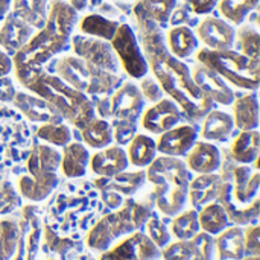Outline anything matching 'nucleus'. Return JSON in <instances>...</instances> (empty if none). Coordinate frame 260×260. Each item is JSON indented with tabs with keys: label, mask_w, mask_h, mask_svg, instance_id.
<instances>
[{
	"label": "nucleus",
	"mask_w": 260,
	"mask_h": 260,
	"mask_svg": "<svg viewBox=\"0 0 260 260\" xmlns=\"http://www.w3.org/2000/svg\"><path fill=\"white\" fill-rule=\"evenodd\" d=\"M134 14L140 29V47L148 61V67L154 73L163 91L177 102L181 111L186 113L192 122L203 120L215 108V102L197 87L189 66L169 52L161 26L152 21L139 3L134 8Z\"/></svg>",
	"instance_id": "f257e3e1"
},
{
	"label": "nucleus",
	"mask_w": 260,
	"mask_h": 260,
	"mask_svg": "<svg viewBox=\"0 0 260 260\" xmlns=\"http://www.w3.org/2000/svg\"><path fill=\"white\" fill-rule=\"evenodd\" d=\"M15 75L29 93L49 102L76 129H82L96 119L94 104L90 96L72 88L59 76L44 72L43 67H17Z\"/></svg>",
	"instance_id": "f03ea898"
},
{
	"label": "nucleus",
	"mask_w": 260,
	"mask_h": 260,
	"mask_svg": "<svg viewBox=\"0 0 260 260\" xmlns=\"http://www.w3.org/2000/svg\"><path fill=\"white\" fill-rule=\"evenodd\" d=\"M76 23L78 11L69 2L52 0L44 26L12 56L14 69L41 67L50 58L64 52Z\"/></svg>",
	"instance_id": "7ed1b4c3"
},
{
	"label": "nucleus",
	"mask_w": 260,
	"mask_h": 260,
	"mask_svg": "<svg viewBox=\"0 0 260 260\" xmlns=\"http://www.w3.org/2000/svg\"><path fill=\"white\" fill-rule=\"evenodd\" d=\"M146 180L155 186V207L163 215L177 216L186 209L192 175L186 161L180 157H155V160L148 166Z\"/></svg>",
	"instance_id": "20e7f679"
},
{
	"label": "nucleus",
	"mask_w": 260,
	"mask_h": 260,
	"mask_svg": "<svg viewBox=\"0 0 260 260\" xmlns=\"http://www.w3.org/2000/svg\"><path fill=\"white\" fill-rule=\"evenodd\" d=\"M197 59L238 88L248 91H256L259 88L260 61H253L241 52L233 49L212 50L204 47L198 50Z\"/></svg>",
	"instance_id": "39448f33"
},
{
	"label": "nucleus",
	"mask_w": 260,
	"mask_h": 260,
	"mask_svg": "<svg viewBox=\"0 0 260 260\" xmlns=\"http://www.w3.org/2000/svg\"><path fill=\"white\" fill-rule=\"evenodd\" d=\"M56 73L67 85L87 96H108L122 84L117 73L102 70L79 56L58 59Z\"/></svg>",
	"instance_id": "423d86ee"
},
{
	"label": "nucleus",
	"mask_w": 260,
	"mask_h": 260,
	"mask_svg": "<svg viewBox=\"0 0 260 260\" xmlns=\"http://www.w3.org/2000/svg\"><path fill=\"white\" fill-rule=\"evenodd\" d=\"M122 209L102 218L87 235V245L93 251L104 253L113 247V244L122 236L137 232L133 219V198L123 201Z\"/></svg>",
	"instance_id": "0eeeda50"
},
{
	"label": "nucleus",
	"mask_w": 260,
	"mask_h": 260,
	"mask_svg": "<svg viewBox=\"0 0 260 260\" xmlns=\"http://www.w3.org/2000/svg\"><path fill=\"white\" fill-rule=\"evenodd\" d=\"M117 59L120 61L123 70L134 79H142L148 75L149 67L143 55L140 43L136 32L126 23L119 24L113 40L110 41Z\"/></svg>",
	"instance_id": "6e6552de"
},
{
	"label": "nucleus",
	"mask_w": 260,
	"mask_h": 260,
	"mask_svg": "<svg viewBox=\"0 0 260 260\" xmlns=\"http://www.w3.org/2000/svg\"><path fill=\"white\" fill-rule=\"evenodd\" d=\"M72 47L76 53V56L91 62L93 66L117 73L119 70V59L110 44V41L88 37V35H75L70 38Z\"/></svg>",
	"instance_id": "1a4fd4ad"
},
{
	"label": "nucleus",
	"mask_w": 260,
	"mask_h": 260,
	"mask_svg": "<svg viewBox=\"0 0 260 260\" xmlns=\"http://www.w3.org/2000/svg\"><path fill=\"white\" fill-rule=\"evenodd\" d=\"M161 250L143 233L134 232L113 248L104 251L99 260H160Z\"/></svg>",
	"instance_id": "9d476101"
},
{
	"label": "nucleus",
	"mask_w": 260,
	"mask_h": 260,
	"mask_svg": "<svg viewBox=\"0 0 260 260\" xmlns=\"http://www.w3.org/2000/svg\"><path fill=\"white\" fill-rule=\"evenodd\" d=\"M145 108V99L139 85L134 82H122L110 98V113L114 120L125 119L137 122Z\"/></svg>",
	"instance_id": "9b49d317"
},
{
	"label": "nucleus",
	"mask_w": 260,
	"mask_h": 260,
	"mask_svg": "<svg viewBox=\"0 0 260 260\" xmlns=\"http://www.w3.org/2000/svg\"><path fill=\"white\" fill-rule=\"evenodd\" d=\"M181 113L183 111L175 101L171 98H163L143 113L142 125L148 133L160 136L181 122Z\"/></svg>",
	"instance_id": "f8f14e48"
},
{
	"label": "nucleus",
	"mask_w": 260,
	"mask_h": 260,
	"mask_svg": "<svg viewBox=\"0 0 260 260\" xmlns=\"http://www.w3.org/2000/svg\"><path fill=\"white\" fill-rule=\"evenodd\" d=\"M197 38L212 50L233 49L236 43V29L224 18L206 17L197 27Z\"/></svg>",
	"instance_id": "ddd939ff"
},
{
	"label": "nucleus",
	"mask_w": 260,
	"mask_h": 260,
	"mask_svg": "<svg viewBox=\"0 0 260 260\" xmlns=\"http://www.w3.org/2000/svg\"><path fill=\"white\" fill-rule=\"evenodd\" d=\"M192 79L197 87L213 102L221 105H232L236 99L230 85L213 70L203 64H197L190 70Z\"/></svg>",
	"instance_id": "4468645a"
},
{
	"label": "nucleus",
	"mask_w": 260,
	"mask_h": 260,
	"mask_svg": "<svg viewBox=\"0 0 260 260\" xmlns=\"http://www.w3.org/2000/svg\"><path fill=\"white\" fill-rule=\"evenodd\" d=\"M198 131L193 125H180L174 126L169 131L160 134L157 145V152L168 157H184L189 154L195 145Z\"/></svg>",
	"instance_id": "2eb2a0df"
},
{
	"label": "nucleus",
	"mask_w": 260,
	"mask_h": 260,
	"mask_svg": "<svg viewBox=\"0 0 260 260\" xmlns=\"http://www.w3.org/2000/svg\"><path fill=\"white\" fill-rule=\"evenodd\" d=\"M12 104L20 113L34 123H61L64 119L61 114L44 99L24 91H17Z\"/></svg>",
	"instance_id": "dca6fc26"
},
{
	"label": "nucleus",
	"mask_w": 260,
	"mask_h": 260,
	"mask_svg": "<svg viewBox=\"0 0 260 260\" xmlns=\"http://www.w3.org/2000/svg\"><path fill=\"white\" fill-rule=\"evenodd\" d=\"M35 29L24 20L17 17L14 12L5 15L3 24L0 26V47L11 56H14L35 34Z\"/></svg>",
	"instance_id": "f3484780"
},
{
	"label": "nucleus",
	"mask_w": 260,
	"mask_h": 260,
	"mask_svg": "<svg viewBox=\"0 0 260 260\" xmlns=\"http://www.w3.org/2000/svg\"><path fill=\"white\" fill-rule=\"evenodd\" d=\"M216 203H219L230 222L232 224H236L239 227L242 225H251V224H257L260 215V200L256 198L248 207H244V209H239L235 206L233 203V183L232 181H225L222 183L221 186V190H219V195L216 198Z\"/></svg>",
	"instance_id": "a211bd4d"
},
{
	"label": "nucleus",
	"mask_w": 260,
	"mask_h": 260,
	"mask_svg": "<svg viewBox=\"0 0 260 260\" xmlns=\"http://www.w3.org/2000/svg\"><path fill=\"white\" fill-rule=\"evenodd\" d=\"M59 180L56 172H32L29 175H23L18 180L20 197L30 203L44 201L56 189Z\"/></svg>",
	"instance_id": "6ab92c4d"
},
{
	"label": "nucleus",
	"mask_w": 260,
	"mask_h": 260,
	"mask_svg": "<svg viewBox=\"0 0 260 260\" xmlns=\"http://www.w3.org/2000/svg\"><path fill=\"white\" fill-rule=\"evenodd\" d=\"M91 171L99 175V177H105V178H111L123 171L128 169L129 161H128V155L126 151L122 146H107L102 151L96 152L91 158H90V165Z\"/></svg>",
	"instance_id": "aec40b11"
},
{
	"label": "nucleus",
	"mask_w": 260,
	"mask_h": 260,
	"mask_svg": "<svg viewBox=\"0 0 260 260\" xmlns=\"http://www.w3.org/2000/svg\"><path fill=\"white\" fill-rule=\"evenodd\" d=\"M222 154L218 146L210 142H195L187 154L186 166L195 174H213L219 171Z\"/></svg>",
	"instance_id": "412c9836"
},
{
	"label": "nucleus",
	"mask_w": 260,
	"mask_h": 260,
	"mask_svg": "<svg viewBox=\"0 0 260 260\" xmlns=\"http://www.w3.org/2000/svg\"><path fill=\"white\" fill-rule=\"evenodd\" d=\"M224 180L219 174H200V177L190 180L189 184V203L195 210H201L204 206L215 203Z\"/></svg>",
	"instance_id": "4be33fe9"
},
{
	"label": "nucleus",
	"mask_w": 260,
	"mask_h": 260,
	"mask_svg": "<svg viewBox=\"0 0 260 260\" xmlns=\"http://www.w3.org/2000/svg\"><path fill=\"white\" fill-rule=\"evenodd\" d=\"M233 200L239 204L248 206L251 204L259 193L260 174L259 171H253L250 165H239L233 169Z\"/></svg>",
	"instance_id": "5701e85b"
},
{
	"label": "nucleus",
	"mask_w": 260,
	"mask_h": 260,
	"mask_svg": "<svg viewBox=\"0 0 260 260\" xmlns=\"http://www.w3.org/2000/svg\"><path fill=\"white\" fill-rule=\"evenodd\" d=\"M233 120L235 126L241 131H253L257 129L260 123L259 94L256 91H250L245 96L235 99L233 102Z\"/></svg>",
	"instance_id": "b1692460"
},
{
	"label": "nucleus",
	"mask_w": 260,
	"mask_h": 260,
	"mask_svg": "<svg viewBox=\"0 0 260 260\" xmlns=\"http://www.w3.org/2000/svg\"><path fill=\"white\" fill-rule=\"evenodd\" d=\"M146 181V171H136V172H120L111 178L101 177L96 181V187L99 190H114L125 197H133L140 187H143Z\"/></svg>",
	"instance_id": "393cba45"
},
{
	"label": "nucleus",
	"mask_w": 260,
	"mask_h": 260,
	"mask_svg": "<svg viewBox=\"0 0 260 260\" xmlns=\"http://www.w3.org/2000/svg\"><path fill=\"white\" fill-rule=\"evenodd\" d=\"M64 152L61 154V169L67 178H81L87 174L90 165V152L82 143H69L64 146Z\"/></svg>",
	"instance_id": "a878e982"
},
{
	"label": "nucleus",
	"mask_w": 260,
	"mask_h": 260,
	"mask_svg": "<svg viewBox=\"0 0 260 260\" xmlns=\"http://www.w3.org/2000/svg\"><path fill=\"white\" fill-rule=\"evenodd\" d=\"M215 248L219 260H241L245 257L244 229L236 225L225 229L215 239Z\"/></svg>",
	"instance_id": "bb28decb"
},
{
	"label": "nucleus",
	"mask_w": 260,
	"mask_h": 260,
	"mask_svg": "<svg viewBox=\"0 0 260 260\" xmlns=\"http://www.w3.org/2000/svg\"><path fill=\"white\" fill-rule=\"evenodd\" d=\"M203 120L201 136L206 142H224L235 129L233 116L225 111L212 110Z\"/></svg>",
	"instance_id": "cd10ccee"
},
{
	"label": "nucleus",
	"mask_w": 260,
	"mask_h": 260,
	"mask_svg": "<svg viewBox=\"0 0 260 260\" xmlns=\"http://www.w3.org/2000/svg\"><path fill=\"white\" fill-rule=\"evenodd\" d=\"M168 49L169 52L178 58V59H186L197 52L200 46V40L197 38L195 32L184 24L174 26L169 34H168Z\"/></svg>",
	"instance_id": "c85d7f7f"
},
{
	"label": "nucleus",
	"mask_w": 260,
	"mask_h": 260,
	"mask_svg": "<svg viewBox=\"0 0 260 260\" xmlns=\"http://www.w3.org/2000/svg\"><path fill=\"white\" fill-rule=\"evenodd\" d=\"M260 134L257 129L241 131L232 145V158L239 165H251L259 158Z\"/></svg>",
	"instance_id": "c756f323"
},
{
	"label": "nucleus",
	"mask_w": 260,
	"mask_h": 260,
	"mask_svg": "<svg viewBox=\"0 0 260 260\" xmlns=\"http://www.w3.org/2000/svg\"><path fill=\"white\" fill-rule=\"evenodd\" d=\"M11 9L34 29H41L47 20L49 0H12Z\"/></svg>",
	"instance_id": "7c9ffc66"
},
{
	"label": "nucleus",
	"mask_w": 260,
	"mask_h": 260,
	"mask_svg": "<svg viewBox=\"0 0 260 260\" xmlns=\"http://www.w3.org/2000/svg\"><path fill=\"white\" fill-rule=\"evenodd\" d=\"M61 166V152L50 145L35 146L26 161L27 172H56Z\"/></svg>",
	"instance_id": "2f4dec72"
},
{
	"label": "nucleus",
	"mask_w": 260,
	"mask_h": 260,
	"mask_svg": "<svg viewBox=\"0 0 260 260\" xmlns=\"http://www.w3.org/2000/svg\"><path fill=\"white\" fill-rule=\"evenodd\" d=\"M128 145V161L136 168H148L157 157L155 140L146 134H136Z\"/></svg>",
	"instance_id": "473e14b6"
},
{
	"label": "nucleus",
	"mask_w": 260,
	"mask_h": 260,
	"mask_svg": "<svg viewBox=\"0 0 260 260\" xmlns=\"http://www.w3.org/2000/svg\"><path fill=\"white\" fill-rule=\"evenodd\" d=\"M198 219L201 230L212 236H218L232 225L224 207L216 201L204 206L201 212H198Z\"/></svg>",
	"instance_id": "72a5a7b5"
},
{
	"label": "nucleus",
	"mask_w": 260,
	"mask_h": 260,
	"mask_svg": "<svg viewBox=\"0 0 260 260\" xmlns=\"http://www.w3.org/2000/svg\"><path fill=\"white\" fill-rule=\"evenodd\" d=\"M119 21L116 20H110L104 15L99 14H90L85 15L81 23H79V29L84 35L88 37H94V38H101L105 41H111L117 27H119Z\"/></svg>",
	"instance_id": "f704fd0d"
},
{
	"label": "nucleus",
	"mask_w": 260,
	"mask_h": 260,
	"mask_svg": "<svg viewBox=\"0 0 260 260\" xmlns=\"http://www.w3.org/2000/svg\"><path fill=\"white\" fill-rule=\"evenodd\" d=\"M81 133L84 143L93 149H104L113 143V126L105 119H93Z\"/></svg>",
	"instance_id": "c9c22d12"
},
{
	"label": "nucleus",
	"mask_w": 260,
	"mask_h": 260,
	"mask_svg": "<svg viewBox=\"0 0 260 260\" xmlns=\"http://www.w3.org/2000/svg\"><path fill=\"white\" fill-rule=\"evenodd\" d=\"M259 2L260 0H219L216 6L229 23L241 26L247 17L259 6Z\"/></svg>",
	"instance_id": "e433bc0d"
},
{
	"label": "nucleus",
	"mask_w": 260,
	"mask_h": 260,
	"mask_svg": "<svg viewBox=\"0 0 260 260\" xmlns=\"http://www.w3.org/2000/svg\"><path fill=\"white\" fill-rule=\"evenodd\" d=\"M20 238V225L15 218L0 219V260H12Z\"/></svg>",
	"instance_id": "4c0bfd02"
},
{
	"label": "nucleus",
	"mask_w": 260,
	"mask_h": 260,
	"mask_svg": "<svg viewBox=\"0 0 260 260\" xmlns=\"http://www.w3.org/2000/svg\"><path fill=\"white\" fill-rule=\"evenodd\" d=\"M171 232L178 241H190L192 238H195L201 232L198 210L189 209L178 213L171 222Z\"/></svg>",
	"instance_id": "58836bf2"
},
{
	"label": "nucleus",
	"mask_w": 260,
	"mask_h": 260,
	"mask_svg": "<svg viewBox=\"0 0 260 260\" xmlns=\"http://www.w3.org/2000/svg\"><path fill=\"white\" fill-rule=\"evenodd\" d=\"M139 6L152 21L163 26L169 21L174 9L177 8V0H142L139 2Z\"/></svg>",
	"instance_id": "ea45409f"
},
{
	"label": "nucleus",
	"mask_w": 260,
	"mask_h": 260,
	"mask_svg": "<svg viewBox=\"0 0 260 260\" xmlns=\"http://www.w3.org/2000/svg\"><path fill=\"white\" fill-rule=\"evenodd\" d=\"M236 41L239 43L241 53L253 61H260V35L256 27L241 24L236 32Z\"/></svg>",
	"instance_id": "a19ab883"
},
{
	"label": "nucleus",
	"mask_w": 260,
	"mask_h": 260,
	"mask_svg": "<svg viewBox=\"0 0 260 260\" xmlns=\"http://www.w3.org/2000/svg\"><path fill=\"white\" fill-rule=\"evenodd\" d=\"M37 136L50 143L52 146H67L70 142H72V129L64 125L62 122L61 123H43L38 131H37Z\"/></svg>",
	"instance_id": "79ce46f5"
},
{
	"label": "nucleus",
	"mask_w": 260,
	"mask_h": 260,
	"mask_svg": "<svg viewBox=\"0 0 260 260\" xmlns=\"http://www.w3.org/2000/svg\"><path fill=\"white\" fill-rule=\"evenodd\" d=\"M21 207V197L17 193L11 181H0V216L9 215Z\"/></svg>",
	"instance_id": "37998d69"
},
{
	"label": "nucleus",
	"mask_w": 260,
	"mask_h": 260,
	"mask_svg": "<svg viewBox=\"0 0 260 260\" xmlns=\"http://www.w3.org/2000/svg\"><path fill=\"white\" fill-rule=\"evenodd\" d=\"M145 229H146V236H148L160 250L171 244L172 235H171V232L168 230V227H166L158 218L151 216V218L146 221Z\"/></svg>",
	"instance_id": "c03bdc74"
},
{
	"label": "nucleus",
	"mask_w": 260,
	"mask_h": 260,
	"mask_svg": "<svg viewBox=\"0 0 260 260\" xmlns=\"http://www.w3.org/2000/svg\"><path fill=\"white\" fill-rule=\"evenodd\" d=\"M193 242V257L192 260H213L215 257V239L212 235L206 232H200L195 238H192Z\"/></svg>",
	"instance_id": "a18cd8bd"
},
{
	"label": "nucleus",
	"mask_w": 260,
	"mask_h": 260,
	"mask_svg": "<svg viewBox=\"0 0 260 260\" xmlns=\"http://www.w3.org/2000/svg\"><path fill=\"white\" fill-rule=\"evenodd\" d=\"M111 126H113V142H116L117 146L128 145L137 134V122L119 119L114 120Z\"/></svg>",
	"instance_id": "49530a36"
},
{
	"label": "nucleus",
	"mask_w": 260,
	"mask_h": 260,
	"mask_svg": "<svg viewBox=\"0 0 260 260\" xmlns=\"http://www.w3.org/2000/svg\"><path fill=\"white\" fill-rule=\"evenodd\" d=\"M163 260H192L193 257V242L190 241H178L169 244L161 251Z\"/></svg>",
	"instance_id": "de8ad7c7"
},
{
	"label": "nucleus",
	"mask_w": 260,
	"mask_h": 260,
	"mask_svg": "<svg viewBox=\"0 0 260 260\" xmlns=\"http://www.w3.org/2000/svg\"><path fill=\"white\" fill-rule=\"evenodd\" d=\"M140 93L143 96L145 101H151V102H158L160 99H163L165 96V91L161 88V85L158 84L157 79H152L151 76H143L142 81H140Z\"/></svg>",
	"instance_id": "09e8293b"
},
{
	"label": "nucleus",
	"mask_w": 260,
	"mask_h": 260,
	"mask_svg": "<svg viewBox=\"0 0 260 260\" xmlns=\"http://www.w3.org/2000/svg\"><path fill=\"white\" fill-rule=\"evenodd\" d=\"M245 256H260V227L251 224L244 230Z\"/></svg>",
	"instance_id": "8fccbe9b"
},
{
	"label": "nucleus",
	"mask_w": 260,
	"mask_h": 260,
	"mask_svg": "<svg viewBox=\"0 0 260 260\" xmlns=\"http://www.w3.org/2000/svg\"><path fill=\"white\" fill-rule=\"evenodd\" d=\"M44 238H46L47 247H50V250L55 251V253H58V254H64V253H67L73 247V244L70 241L58 238V235L53 233L49 227L44 229Z\"/></svg>",
	"instance_id": "3c124183"
},
{
	"label": "nucleus",
	"mask_w": 260,
	"mask_h": 260,
	"mask_svg": "<svg viewBox=\"0 0 260 260\" xmlns=\"http://www.w3.org/2000/svg\"><path fill=\"white\" fill-rule=\"evenodd\" d=\"M17 94V88L14 85V81L8 76L0 78V102H12V99Z\"/></svg>",
	"instance_id": "603ef678"
},
{
	"label": "nucleus",
	"mask_w": 260,
	"mask_h": 260,
	"mask_svg": "<svg viewBox=\"0 0 260 260\" xmlns=\"http://www.w3.org/2000/svg\"><path fill=\"white\" fill-rule=\"evenodd\" d=\"M218 2L219 0H189V6L195 14L204 15L212 12L216 8Z\"/></svg>",
	"instance_id": "864d4df0"
},
{
	"label": "nucleus",
	"mask_w": 260,
	"mask_h": 260,
	"mask_svg": "<svg viewBox=\"0 0 260 260\" xmlns=\"http://www.w3.org/2000/svg\"><path fill=\"white\" fill-rule=\"evenodd\" d=\"M101 198H102L104 204H105L108 209H113V210L120 209V207H122V204H123V198H122V195H120V193H117V192H114V190H108V189L102 190Z\"/></svg>",
	"instance_id": "5fc2aeb1"
},
{
	"label": "nucleus",
	"mask_w": 260,
	"mask_h": 260,
	"mask_svg": "<svg viewBox=\"0 0 260 260\" xmlns=\"http://www.w3.org/2000/svg\"><path fill=\"white\" fill-rule=\"evenodd\" d=\"M14 69V62H12V56L8 55L5 50L0 49V78L8 76Z\"/></svg>",
	"instance_id": "6e6d98bb"
},
{
	"label": "nucleus",
	"mask_w": 260,
	"mask_h": 260,
	"mask_svg": "<svg viewBox=\"0 0 260 260\" xmlns=\"http://www.w3.org/2000/svg\"><path fill=\"white\" fill-rule=\"evenodd\" d=\"M94 111L99 113L104 119L105 117H110L111 116V113H110V99L108 98L99 99L98 101V105H94Z\"/></svg>",
	"instance_id": "4d7b16f0"
},
{
	"label": "nucleus",
	"mask_w": 260,
	"mask_h": 260,
	"mask_svg": "<svg viewBox=\"0 0 260 260\" xmlns=\"http://www.w3.org/2000/svg\"><path fill=\"white\" fill-rule=\"evenodd\" d=\"M12 0H0V18H5L8 12H11Z\"/></svg>",
	"instance_id": "13d9d810"
},
{
	"label": "nucleus",
	"mask_w": 260,
	"mask_h": 260,
	"mask_svg": "<svg viewBox=\"0 0 260 260\" xmlns=\"http://www.w3.org/2000/svg\"><path fill=\"white\" fill-rule=\"evenodd\" d=\"M69 3H70L76 11H82V9H85V8H87L88 0H69Z\"/></svg>",
	"instance_id": "bf43d9fd"
},
{
	"label": "nucleus",
	"mask_w": 260,
	"mask_h": 260,
	"mask_svg": "<svg viewBox=\"0 0 260 260\" xmlns=\"http://www.w3.org/2000/svg\"><path fill=\"white\" fill-rule=\"evenodd\" d=\"M241 260H260V257L259 256H245L244 259Z\"/></svg>",
	"instance_id": "052dcab7"
},
{
	"label": "nucleus",
	"mask_w": 260,
	"mask_h": 260,
	"mask_svg": "<svg viewBox=\"0 0 260 260\" xmlns=\"http://www.w3.org/2000/svg\"><path fill=\"white\" fill-rule=\"evenodd\" d=\"M49 260H53V259H49Z\"/></svg>",
	"instance_id": "680f3d73"
}]
</instances>
